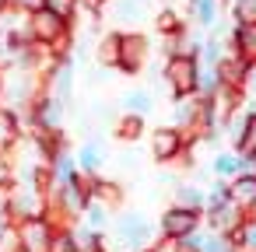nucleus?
I'll return each mask as SVG.
<instances>
[{
    "label": "nucleus",
    "mask_w": 256,
    "mask_h": 252,
    "mask_svg": "<svg viewBox=\"0 0 256 252\" xmlns=\"http://www.w3.org/2000/svg\"><path fill=\"white\" fill-rule=\"evenodd\" d=\"M53 224L46 217H25L18 221L14 228V238H18V252H50L53 245Z\"/></svg>",
    "instance_id": "nucleus-1"
},
{
    "label": "nucleus",
    "mask_w": 256,
    "mask_h": 252,
    "mask_svg": "<svg viewBox=\"0 0 256 252\" xmlns=\"http://www.w3.org/2000/svg\"><path fill=\"white\" fill-rule=\"evenodd\" d=\"M165 81L176 98H190L196 91V56H168L165 63Z\"/></svg>",
    "instance_id": "nucleus-2"
},
{
    "label": "nucleus",
    "mask_w": 256,
    "mask_h": 252,
    "mask_svg": "<svg viewBox=\"0 0 256 252\" xmlns=\"http://www.w3.org/2000/svg\"><path fill=\"white\" fill-rule=\"evenodd\" d=\"M148 56H151L148 35H140V32H120V60H116L120 70L137 74V70L148 63Z\"/></svg>",
    "instance_id": "nucleus-3"
},
{
    "label": "nucleus",
    "mask_w": 256,
    "mask_h": 252,
    "mask_svg": "<svg viewBox=\"0 0 256 252\" xmlns=\"http://www.w3.org/2000/svg\"><path fill=\"white\" fill-rule=\"evenodd\" d=\"M22 140V116L8 105H0V154H11Z\"/></svg>",
    "instance_id": "nucleus-4"
},
{
    "label": "nucleus",
    "mask_w": 256,
    "mask_h": 252,
    "mask_svg": "<svg viewBox=\"0 0 256 252\" xmlns=\"http://www.w3.org/2000/svg\"><path fill=\"white\" fill-rule=\"evenodd\" d=\"M162 228H165V235H168V238H186V235L196 228V210L176 207V210H168V214H165Z\"/></svg>",
    "instance_id": "nucleus-5"
},
{
    "label": "nucleus",
    "mask_w": 256,
    "mask_h": 252,
    "mask_svg": "<svg viewBox=\"0 0 256 252\" xmlns=\"http://www.w3.org/2000/svg\"><path fill=\"white\" fill-rule=\"evenodd\" d=\"M151 151H154L158 161L176 158V154L182 151V133H179V130H158V133L151 137Z\"/></svg>",
    "instance_id": "nucleus-6"
},
{
    "label": "nucleus",
    "mask_w": 256,
    "mask_h": 252,
    "mask_svg": "<svg viewBox=\"0 0 256 252\" xmlns=\"http://www.w3.org/2000/svg\"><path fill=\"white\" fill-rule=\"evenodd\" d=\"M232 203L235 207H256V175L252 172H242L232 179V189H228Z\"/></svg>",
    "instance_id": "nucleus-7"
},
{
    "label": "nucleus",
    "mask_w": 256,
    "mask_h": 252,
    "mask_svg": "<svg viewBox=\"0 0 256 252\" xmlns=\"http://www.w3.org/2000/svg\"><path fill=\"white\" fill-rule=\"evenodd\" d=\"M190 14L200 28H214L221 21V0H190Z\"/></svg>",
    "instance_id": "nucleus-8"
},
{
    "label": "nucleus",
    "mask_w": 256,
    "mask_h": 252,
    "mask_svg": "<svg viewBox=\"0 0 256 252\" xmlns=\"http://www.w3.org/2000/svg\"><path fill=\"white\" fill-rule=\"evenodd\" d=\"M120 235H123L130 245H144V238H148V224H144V217H140V214H126V217L120 221Z\"/></svg>",
    "instance_id": "nucleus-9"
},
{
    "label": "nucleus",
    "mask_w": 256,
    "mask_h": 252,
    "mask_svg": "<svg viewBox=\"0 0 256 252\" xmlns=\"http://www.w3.org/2000/svg\"><path fill=\"white\" fill-rule=\"evenodd\" d=\"M106 7H112V18L116 21H137L144 14V4L140 0H109Z\"/></svg>",
    "instance_id": "nucleus-10"
},
{
    "label": "nucleus",
    "mask_w": 256,
    "mask_h": 252,
    "mask_svg": "<svg viewBox=\"0 0 256 252\" xmlns=\"http://www.w3.org/2000/svg\"><path fill=\"white\" fill-rule=\"evenodd\" d=\"M95 60H98L102 67H116V60H120V32H112V35H106V39L98 42Z\"/></svg>",
    "instance_id": "nucleus-11"
},
{
    "label": "nucleus",
    "mask_w": 256,
    "mask_h": 252,
    "mask_svg": "<svg viewBox=\"0 0 256 252\" xmlns=\"http://www.w3.org/2000/svg\"><path fill=\"white\" fill-rule=\"evenodd\" d=\"M123 109H126L130 116H148V112H151V95H148L144 88H134V91L123 95Z\"/></svg>",
    "instance_id": "nucleus-12"
},
{
    "label": "nucleus",
    "mask_w": 256,
    "mask_h": 252,
    "mask_svg": "<svg viewBox=\"0 0 256 252\" xmlns=\"http://www.w3.org/2000/svg\"><path fill=\"white\" fill-rule=\"evenodd\" d=\"M42 7H46V11H53L56 18H64L67 25H74L78 11H81V0H42Z\"/></svg>",
    "instance_id": "nucleus-13"
},
{
    "label": "nucleus",
    "mask_w": 256,
    "mask_h": 252,
    "mask_svg": "<svg viewBox=\"0 0 256 252\" xmlns=\"http://www.w3.org/2000/svg\"><path fill=\"white\" fill-rule=\"evenodd\" d=\"M98 165H102V147H98V144L92 140V144H84V147L78 151V168L92 175V172H95Z\"/></svg>",
    "instance_id": "nucleus-14"
},
{
    "label": "nucleus",
    "mask_w": 256,
    "mask_h": 252,
    "mask_svg": "<svg viewBox=\"0 0 256 252\" xmlns=\"http://www.w3.org/2000/svg\"><path fill=\"white\" fill-rule=\"evenodd\" d=\"M214 224H218L221 231H228V228H232V231H238V228H242V224H238V210H235L228 200H224L221 207H214Z\"/></svg>",
    "instance_id": "nucleus-15"
},
{
    "label": "nucleus",
    "mask_w": 256,
    "mask_h": 252,
    "mask_svg": "<svg viewBox=\"0 0 256 252\" xmlns=\"http://www.w3.org/2000/svg\"><path fill=\"white\" fill-rule=\"evenodd\" d=\"M238 151H242L246 158H252V154H256V116H246L242 133H238Z\"/></svg>",
    "instance_id": "nucleus-16"
},
{
    "label": "nucleus",
    "mask_w": 256,
    "mask_h": 252,
    "mask_svg": "<svg viewBox=\"0 0 256 252\" xmlns=\"http://www.w3.org/2000/svg\"><path fill=\"white\" fill-rule=\"evenodd\" d=\"M235 25H256V0H232Z\"/></svg>",
    "instance_id": "nucleus-17"
},
{
    "label": "nucleus",
    "mask_w": 256,
    "mask_h": 252,
    "mask_svg": "<svg viewBox=\"0 0 256 252\" xmlns=\"http://www.w3.org/2000/svg\"><path fill=\"white\" fill-rule=\"evenodd\" d=\"M214 172H218L221 179H235V175H242V161H238L235 154H218V158H214Z\"/></svg>",
    "instance_id": "nucleus-18"
},
{
    "label": "nucleus",
    "mask_w": 256,
    "mask_h": 252,
    "mask_svg": "<svg viewBox=\"0 0 256 252\" xmlns=\"http://www.w3.org/2000/svg\"><path fill=\"white\" fill-rule=\"evenodd\" d=\"M182 28V21H179V14L172 11V7H165L162 14H158V32H165V35H176Z\"/></svg>",
    "instance_id": "nucleus-19"
},
{
    "label": "nucleus",
    "mask_w": 256,
    "mask_h": 252,
    "mask_svg": "<svg viewBox=\"0 0 256 252\" xmlns=\"http://www.w3.org/2000/svg\"><path fill=\"white\" fill-rule=\"evenodd\" d=\"M14 186V161L11 154H0V189H11Z\"/></svg>",
    "instance_id": "nucleus-20"
},
{
    "label": "nucleus",
    "mask_w": 256,
    "mask_h": 252,
    "mask_svg": "<svg viewBox=\"0 0 256 252\" xmlns=\"http://www.w3.org/2000/svg\"><path fill=\"white\" fill-rule=\"evenodd\" d=\"M116 133H120L123 140H134V137L140 133V116H126V119H120V126H116Z\"/></svg>",
    "instance_id": "nucleus-21"
},
{
    "label": "nucleus",
    "mask_w": 256,
    "mask_h": 252,
    "mask_svg": "<svg viewBox=\"0 0 256 252\" xmlns=\"http://www.w3.org/2000/svg\"><path fill=\"white\" fill-rule=\"evenodd\" d=\"M182 207H186V210L204 207V193H196V189H182Z\"/></svg>",
    "instance_id": "nucleus-22"
},
{
    "label": "nucleus",
    "mask_w": 256,
    "mask_h": 252,
    "mask_svg": "<svg viewBox=\"0 0 256 252\" xmlns=\"http://www.w3.org/2000/svg\"><path fill=\"white\" fill-rule=\"evenodd\" d=\"M8 4H11V7H18V11H28V14H32V11H39V7H42V0H8Z\"/></svg>",
    "instance_id": "nucleus-23"
},
{
    "label": "nucleus",
    "mask_w": 256,
    "mask_h": 252,
    "mask_svg": "<svg viewBox=\"0 0 256 252\" xmlns=\"http://www.w3.org/2000/svg\"><path fill=\"white\" fill-rule=\"evenodd\" d=\"M238 238H242L246 245H252V249H256V224H242V231H238Z\"/></svg>",
    "instance_id": "nucleus-24"
},
{
    "label": "nucleus",
    "mask_w": 256,
    "mask_h": 252,
    "mask_svg": "<svg viewBox=\"0 0 256 252\" xmlns=\"http://www.w3.org/2000/svg\"><path fill=\"white\" fill-rule=\"evenodd\" d=\"M158 252H182V249H179V242H176V238H168V242H165Z\"/></svg>",
    "instance_id": "nucleus-25"
},
{
    "label": "nucleus",
    "mask_w": 256,
    "mask_h": 252,
    "mask_svg": "<svg viewBox=\"0 0 256 252\" xmlns=\"http://www.w3.org/2000/svg\"><path fill=\"white\" fill-rule=\"evenodd\" d=\"M0 91H4V70H0Z\"/></svg>",
    "instance_id": "nucleus-26"
},
{
    "label": "nucleus",
    "mask_w": 256,
    "mask_h": 252,
    "mask_svg": "<svg viewBox=\"0 0 256 252\" xmlns=\"http://www.w3.org/2000/svg\"><path fill=\"white\" fill-rule=\"evenodd\" d=\"M4 7H8V0H0V11H4Z\"/></svg>",
    "instance_id": "nucleus-27"
},
{
    "label": "nucleus",
    "mask_w": 256,
    "mask_h": 252,
    "mask_svg": "<svg viewBox=\"0 0 256 252\" xmlns=\"http://www.w3.org/2000/svg\"><path fill=\"white\" fill-rule=\"evenodd\" d=\"M140 4H144V0H140Z\"/></svg>",
    "instance_id": "nucleus-28"
}]
</instances>
